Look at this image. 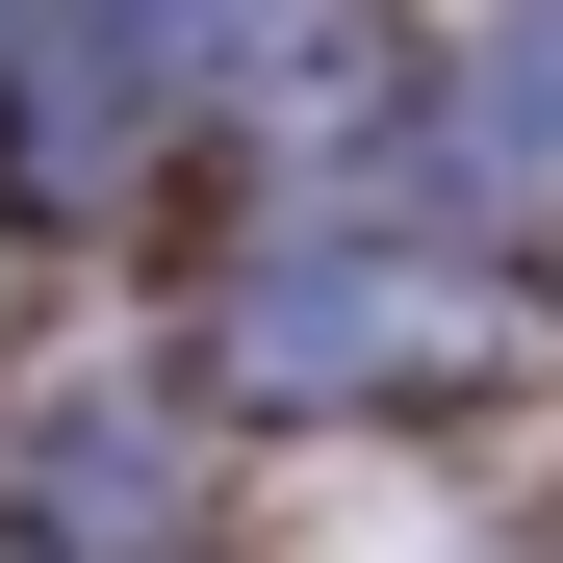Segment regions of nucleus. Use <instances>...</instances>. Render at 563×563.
Instances as JSON below:
<instances>
[{
    "label": "nucleus",
    "instance_id": "nucleus-1",
    "mask_svg": "<svg viewBox=\"0 0 563 563\" xmlns=\"http://www.w3.org/2000/svg\"><path fill=\"white\" fill-rule=\"evenodd\" d=\"M231 385L256 410H385V385H435L461 358V282L410 256V231H282V256H231Z\"/></svg>",
    "mask_w": 563,
    "mask_h": 563
},
{
    "label": "nucleus",
    "instance_id": "nucleus-2",
    "mask_svg": "<svg viewBox=\"0 0 563 563\" xmlns=\"http://www.w3.org/2000/svg\"><path fill=\"white\" fill-rule=\"evenodd\" d=\"M231 26L256 0H0V129H26V179H129L231 77Z\"/></svg>",
    "mask_w": 563,
    "mask_h": 563
},
{
    "label": "nucleus",
    "instance_id": "nucleus-3",
    "mask_svg": "<svg viewBox=\"0 0 563 563\" xmlns=\"http://www.w3.org/2000/svg\"><path fill=\"white\" fill-rule=\"evenodd\" d=\"M0 538H26V563H206V461H179V410H52L26 461H0Z\"/></svg>",
    "mask_w": 563,
    "mask_h": 563
}]
</instances>
